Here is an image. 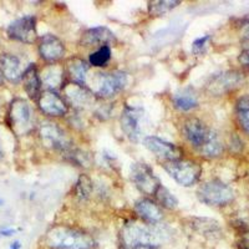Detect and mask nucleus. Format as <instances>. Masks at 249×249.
<instances>
[{"label": "nucleus", "instance_id": "1", "mask_svg": "<svg viewBox=\"0 0 249 249\" xmlns=\"http://www.w3.org/2000/svg\"><path fill=\"white\" fill-rule=\"evenodd\" d=\"M120 237L124 249H153L167 241L170 232L160 223L128 221L122 226Z\"/></svg>", "mask_w": 249, "mask_h": 249}, {"label": "nucleus", "instance_id": "2", "mask_svg": "<svg viewBox=\"0 0 249 249\" xmlns=\"http://www.w3.org/2000/svg\"><path fill=\"white\" fill-rule=\"evenodd\" d=\"M182 133L195 150L208 159H214L223 152V143L215 131L201 120L191 117L182 124Z\"/></svg>", "mask_w": 249, "mask_h": 249}, {"label": "nucleus", "instance_id": "3", "mask_svg": "<svg viewBox=\"0 0 249 249\" xmlns=\"http://www.w3.org/2000/svg\"><path fill=\"white\" fill-rule=\"evenodd\" d=\"M45 243L51 249H93L96 242L89 233L74 227H51L46 232Z\"/></svg>", "mask_w": 249, "mask_h": 249}, {"label": "nucleus", "instance_id": "4", "mask_svg": "<svg viewBox=\"0 0 249 249\" xmlns=\"http://www.w3.org/2000/svg\"><path fill=\"white\" fill-rule=\"evenodd\" d=\"M197 197L207 206L223 207L234 199V192L230 186L221 179H210L199 186Z\"/></svg>", "mask_w": 249, "mask_h": 249}, {"label": "nucleus", "instance_id": "5", "mask_svg": "<svg viewBox=\"0 0 249 249\" xmlns=\"http://www.w3.org/2000/svg\"><path fill=\"white\" fill-rule=\"evenodd\" d=\"M164 171L183 187H192L199 181L202 175V167L198 162L191 160H175L163 163Z\"/></svg>", "mask_w": 249, "mask_h": 249}, {"label": "nucleus", "instance_id": "6", "mask_svg": "<svg viewBox=\"0 0 249 249\" xmlns=\"http://www.w3.org/2000/svg\"><path fill=\"white\" fill-rule=\"evenodd\" d=\"M39 136L45 147L66 153L72 150V141L66 132L54 122H44L39 128Z\"/></svg>", "mask_w": 249, "mask_h": 249}, {"label": "nucleus", "instance_id": "7", "mask_svg": "<svg viewBox=\"0 0 249 249\" xmlns=\"http://www.w3.org/2000/svg\"><path fill=\"white\" fill-rule=\"evenodd\" d=\"M128 84V76L124 71L97 74L95 77V95L102 99H110L121 92Z\"/></svg>", "mask_w": 249, "mask_h": 249}, {"label": "nucleus", "instance_id": "8", "mask_svg": "<svg viewBox=\"0 0 249 249\" xmlns=\"http://www.w3.org/2000/svg\"><path fill=\"white\" fill-rule=\"evenodd\" d=\"M131 179L137 190L146 196H156L160 187L162 186L152 168L144 162H136L131 166Z\"/></svg>", "mask_w": 249, "mask_h": 249}, {"label": "nucleus", "instance_id": "9", "mask_svg": "<svg viewBox=\"0 0 249 249\" xmlns=\"http://www.w3.org/2000/svg\"><path fill=\"white\" fill-rule=\"evenodd\" d=\"M9 124L17 135H25L31 128V110L24 99L13 100L9 106Z\"/></svg>", "mask_w": 249, "mask_h": 249}, {"label": "nucleus", "instance_id": "10", "mask_svg": "<svg viewBox=\"0 0 249 249\" xmlns=\"http://www.w3.org/2000/svg\"><path fill=\"white\" fill-rule=\"evenodd\" d=\"M6 34L12 40L24 44H33L37 39L36 19L33 15L14 20L6 29Z\"/></svg>", "mask_w": 249, "mask_h": 249}, {"label": "nucleus", "instance_id": "11", "mask_svg": "<svg viewBox=\"0 0 249 249\" xmlns=\"http://www.w3.org/2000/svg\"><path fill=\"white\" fill-rule=\"evenodd\" d=\"M243 81V75L235 70L223 71L221 74H217L211 77L207 84V92L213 96H222L231 92Z\"/></svg>", "mask_w": 249, "mask_h": 249}, {"label": "nucleus", "instance_id": "12", "mask_svg": "<svg viewBox=\"0 0 249 249\" xmlns=\"http://www.w3.org/2000/svg\"><path fill=\"white\" fill-rule=\"evenodd\" d=\"M64 99L68 102V105L77 110H86L90 108L95 104V93L89 90L85 85H80L76 82H70L62 88Z\"/></svg>", "mask_w": 249, "mask_h": 249}, {"label": "nucleus", "instance_id": "13", "mask_svg": "<svg viewBox=\"0 0 249 249\" xmlns=\"http://www.w3.org/2000/svg\"><path fill=\"white\" fill-rule=\"evenodd\" d=\"M143 110L136 106H124L121 115V128L132 142H139L142 136L141 120Z\"/></svg>", "mask_w": 249, "mask_h": 249}, {"label": "nucleus", "instance_id": "14", "mask_svg": "<svg viewBox=\"0 0 249 249\" xmlns=\"http://www.w3.org/2000/svg\"><path fill=\"white\" fill-rule=\"evenodd\" d=\"M37 105L41 112L51 117L65 116L69 111L68 102L56 91L45 90L37 99Z\"/></svg>", "mask_w": 249, "mask_h": 249}, {"label": "nucleus", "instance_id": "15", "mask_svg": "<svg viewBox=\"0 0 249 249\" xmlns=\"http://www.w3.org/2000/svg\"><path fill=\"white\" fill-rule=\"evenodd\" d=\"M143 144L144 147L150 150L152 153H155L159 159L164 160V162L182 159V150L178 146L164 141L160 137L147 136L143 140Z\"/></svg>", "mask_w": 249, "mask_h": 249}, {"label": "nucleus", "instance_id": "16", "mask_svg": "<svg viewBox=\"0 0 249 249\" xmlns=\"http://www.w3.org/2000/svg\"><path fill=\"white\" fill-rule=\"evenodd\" d=\"M80 44L85 48H102L116 44V36L106 26H95L86 30L80 39Z\"/></svg>", "mask_w": 249, "mask_h": 249}, {"label": "nucleus", "instance_id": "17", "mask_svg": "<svg viewBox=\"0 0 249 249\" xmlns=\"http://www.w3.org/2000/svg\"><path fill=\"white\" fill-rule=\"evenodd\" d=\"M39 54L45 61L56 62L65 54V46L57 36L46 34L40 37Z\"/></svg>", "mask_w": 249, "mask_h": 249}, {"label": "nucleus", "instance_id": "18", "mask_svg": "<svg viewBox=\"0 0 249 249\" xmlns=\"http://www.w3.org/2000/svg\"><path fill=\"white\" fill-rule=\"evenodd\" d=\"M188 226L197 234L214 241L222 237V228L215 219L207 217H191L188 218Z\"/></svg>", "mask_w": 249, "mask_h": 249}, {"label": "nucleus", "instance_id": "19", "mask_svg": "<svg viewBox=\"0 0 249 249\" xmlns=\"http://www.w3.org/2000/svg\"><path fill=\"white\" fill-rule=\"evenodd\" d=\"M0 71L3 77L13 84H18L23 77L20 60L12 54H3L0 56Z\"/></svg>", "mask_w": 249, "mask_h": 249}, {"label": "nucleus", "instance_id": "20", "mask_svg": "<svg viewBox=\"0 0 249 249\" xmlns=\"http://www.w3.org/2000/svg\"><path fill=\"white\" fill-rule=\"evenodd\" d=\"M135 211L147 223H160L162 219L161 207L148 198H141L135 204Z\"/></svg>", "mask_w": 249, "mask_h": 249}, {"label": "nucleus", "instance_id": "21", "mask_svg": "<svg viewBox=\"0 0 249 249\" xmlns=\"http://www.w3.org/2000/svg\"><path fill=\"white\" fill-rule=\"evenodd\" d=\"M21 81H23L24 89H25L29 97L33 100L39 99V96L41 95V85H43V82H41V77H40L36 66L34 64H31L24 71Z\"/></svg>", "mask_w": 249, "mask_h": 249}, {"label": "nucleus", "instance_id": "22", "mask_svg": "<svg viewBox=\"0 0 249 249\" xmlns=\"http://www.w3.org/2000/svg\"><path fill=\"white\" fill-rule=\"evenodd\" d=\"M66 70H68V74L72 79V82H76L80 85H86L89 65L85 60L80 59L77 56L70 57L66 62Z\"/></svg>", "mask_w": 249, "mask_h": 249}, {"label": "nucleus", "instance_id": "23", "mask_svg": "<svg viewBox=\"0 0 249 249\" xmlns=\"http://www.w3.org/2000/svg\"><path fill=\"white\" fill-rule=\"evenodd\" d=\"M173 106L179 111H191L198 107V99L192 89H182L172 96Z\"/></svg>", "mask_w": 249, "mask_h": 249}, {"label": "nucleus", "instance_id": "24", "mask_svg": "<svg viewBox=\"0 0 249 249\" xmlns=\"http://www.w3.org/2000/svg\"><path fill=\"white\" fill-rule=\"evenodd\" d=\"M41 82L48 88V90L55 91L62 88L64 84V69L59 65H49L43 70Z\"/></svg>", "mask_w": 249, "mask_h": 249}, {"label": "nucleus", "instance_id": "25", "mask_svg": "<svg viewBox=\"0 0 249 249\" xmlns=\"http://www.w3.org/2000/svg\"><path fill=\"white\" fill-rule=\"evenodd\" d=\"M235 115L242 130L249 135V96H242L235 104Z\"/></svg>", "mask_w": 249, "mask_h": 249}, {"label": "nucleus", "instance_id": "26", "mask_svg": "<svg viewBox=\"0 0 249 249\" xmlns=\"http://www.w3.org/2000/svg\"><path fill=\"white\" fill-rule=\"evenodd\" d=\"M179 4H181V1H178V0H157V1H150L148 3V14L155 18L163 17L164 14L170 13L171 10H173Z\"/></svg>", "mask_w": 249, "mask_h": 249}, {"label": "nucleus", "instance_id": "27", "mask_svg": "<svg viewBox=\"0 0 249 249\" xmlns=\"http://www.w3.org/2000/svg\"><path fill=\"white\" fill-rule=\"evenodd\" d=\"M93 190V184L91 178L86 175H81L75 184V196L81 201H85L91 196Z\"/></svg>", "mask_w": 249, "mask_h": 249}, {"label": "nucleus", "instance_id": "28", "mask_svg": "<svg viewBox=\"0 0 249 249\" xmlns=\"http://www.w3.org/2000/svg\"><path fill=\"white\" fill-rule=\"evenodd\" d=\"M156 198L159 201V204L167 210H175L178 206V199L176 198V196L171 193L166 187L161 186L156 193Z\"/></svg>", "mask_w": 249, "mask_h": 249}, {"label": "nucleus", "instance_id": "29", "mask_svg": "<svg viewBox=\"0 0 249 249\" xmlns=\"http://www.w3.org/2000/svg\"><path fill=\"white\" fill-rule=\"evenodd\" d=\"M111 59V48L110 46H102L99 48L96 51L91 53L89 61L90 65L95 66V68H102V66L107 65V62Z\"/></svg>", "mask_w": 249, "mask_h": 249}, {"label": "nucleus", "instance_id": "30", "mask_svg": "<svg viewBox=\"0 0 249 249\" xmlns=\"http://www.w3.org/2000/svg\"><path fill=\"white\" fill-rule=\"evenodd\" d=\"M211 36L210 35H203V36L196 39L192 43V53L197 56L199 55H203L207 50V46H208V43H210Z\"/></svg>", "mask_w": 249, "mask_h": 249}, {"label": "nucleus", "instance_id": "31", "mask_svg": "<svg viewBox=\"0 0 249 249\" xmlns=\"http://www.w3.org/2000/svg\"><path fill=\"white\" fill-rule=\"evenodd\" d=\"M235 246L238 249H249V230L238 234Z\"/></svg>", "mask_w": 249, "mask_h": 249}, {"label": "nucleus", "instance_id": "32", "mask_svg": "<svg viewBox=\"0 0 249 249\" xmlns=\"http://www.w3.org/2000/svg\"><path fill=\"white\" fill-rule=\"evenodd\" d=\"M17 233V230L14 228H1L0 230V235H4V237H12Z\"/></svg>", "mask_w": 249, "mask_h": 249}, {"label": "nucleus", "instance_id": "33", "mask_svg": "<svg viewBox=\"0 0 249 249\" xmlns=\"http://www.w3.org/2000/svg\"><path fill=\"white\" fill-rule=\"evenodd\" d=\"M242 36L249 40V20L247 23H244L243 28H242Z\"/></svg>", "mask_w": 249, "mask_h": 249}, {"label": "nucleus", "instance_id": "34", "mask_svg": "<svg viewBox=\"0 0 249 249\" xmlns=\"http://www.w3.org/2000/svg\"><path fill=\"white\" fill-rule=\"evenodd\" d=\"M20 248H21V244H20V242L18 241H15L14 243L10 246V249H20Z\"/></svg>", "mask_w": 249, "mask_h": 249}, {"label": "nucleus", "instance_id": "35", "mask_svg": "<svg viewBox=\"0 0 249 249\" xmlns=\"http://www.w3.org/2000/svg\"><path fill=\"white\" fill-rule=\"evenodd\" d=\"M3 81H4V77H3V74H1V71H0V86L3 85Z\"/></svg>", "mask_w": 249, "mask_h": 249}, {"label": "nucleus", "instance_id": "36", "mask_svg": "<svg viewBox=\"0 0 249 249\" xmlns=\"http://www.w3.org/2000/svg\"><path fill=\"white\" fill-rule=\"evenodd\" d=\"M0 159H3V151H1V147H0Z\"/></svg>", "mask_w": 249, "mask_h": 249}, {"label": "nucleus", "instance_id": "37", "mask_svg": "<svg viewBox=\"0 0 249 249\" xmlns=\"http://www.w3.org/2000/svg\"><path fill=\"white\" fill-rule=\"evenodd\" d=\"M1 204H3V201H1V199H0V206H1Z\"/></svg>", "mask_w": 249, "mask_h": 249}]
</instances>
